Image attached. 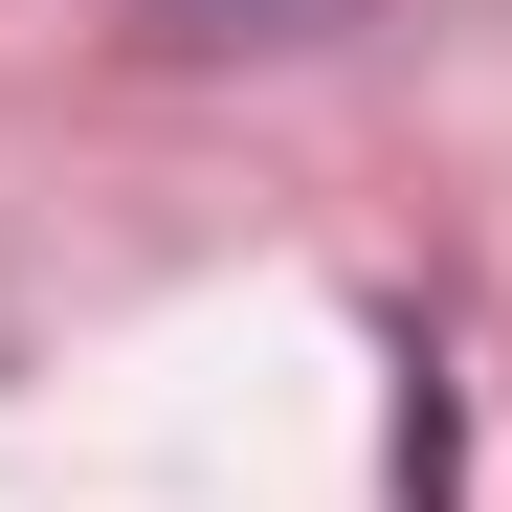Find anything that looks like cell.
I'll return each instance as SVG.
<instances>
[{
	"mask_svg": "<svg viewBox=\"0 0 512 512\" xmlns=\"http://www.w3.org/2000/svg\"><path fill=\"white\" fill-rule=\"evenodd\" d=\"M156 45H312V23H357V0H134Z\"/></svg>",
	"mask_w": 512,
	"mask_h": 512,
	"instance_id": "6da1fadb",
	"label": "cell"
}]
</instances>
